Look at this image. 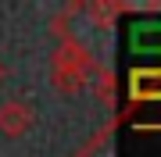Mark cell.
<instances>
[{
  "mask_svg": "<svg viewBox=\"0 0 161 157\" xmlns=\"http://www.w3.org/2000/svg\"><path fill=\"white\" fill-rule=\"evenodd\" d=\"M4 79H7V68H4V61H0V86H4Z\"/></svg>",
  "mask_w": 161,
  "mask_h": 157,
  "instance_id": "cell-3",
  "label": "cell"
},
{
  "mask_svg": "<svg viewBox=\"0 0 161 157\" xmlns=\"http://www.w3.org/2000/svg\"><path fill=\"white\" fill-rule=\"evenodd\" d=\"M161 97V71H132V100Z\"/></svg>",
  "mask_w": 161,
  "mask_h": 157,
  "instance_id": "cell-2",
  "label": "cell"
},
{
  "mask_svg": "<svg viewBox=\"0 0 161 157\" xmlns=\"http://www.w3.org/2000/svg\"><path fill=\"white\" fill-rule=\"evenodd\" d=\"M36 114L29 104H22V100H7V104H0V132L7 136V139H18V136H25L32 128Z\"/></svg>",
  "mask_w": 161,
  "mask_h": 157,
  "instance_id": "cell-1",
  "label": "cell"
}]
</instances>
